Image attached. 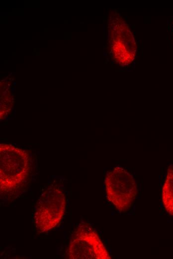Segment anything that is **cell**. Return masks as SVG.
<instances>
[{"label":"cell","mask_w":173,"mask_h":259,"mask_svg":"<svg viewBox=\"0 0 173 259\" xmlns=\"http://www.w3.org/2000/svg\"><path fill=\"white\" fill-rule=\"evenodd\" d=\"M67 254L74 259H110L97 233L86 223L80 224L74 232Z\"/></svg>","instance_id":"277c9868"},{"label":"cell","mask_w":173,"mask_h":259,"mask_svg":"<svg viewBox=\"0 0 173 259\" xmlns=\"http://www.w3.org/2000/svg\"><path fill=\"white\" fill-rule=\"evenodd\" d=\"M108 200L121 212L128 210L133 205L137 193L133 176L121 166L109 171L105 179Z\"/></svg>","instance_id":"3957f363"},{"label":"cell","mask_w":173,"mask_h":259,"mask_svg":"<svg viewBox=\"0 0 173 259\" xmlns=\"http://www.w3.org/2000/svg\"><path fill=\"white\" fill-rule=\"evenodd\" d=\"M162 198L167 213L173 217V165L168 168L162 188Z\"/></svg>","instance_id":"5b68a950"},{"label":"cell","mask_w":173,"mask_h":259,"mask_svg":"<svg viewBox=\"0 0 173 259\" xmlns=\"http://www.w3.org/2000/svg\"><path fill=\"white\" fill-rule=\"evenodd\" d=\"M57 183L54 181L46 187L35 206L34 221L39 232H46L56 227L64 215L66 198Z\"/></svg>","instance_id":"7a4b0ae2"},{"label":"cell","mask_w":173,"mask_h":259,"mask_svg":"<svg viewBox=\"0 0 173 259\" xmlns=\"http://www.w3.org/2000/svg\"><path fill=\"white\" fill-rule=\"evenodd\" d=\"M0 193L16 195L29 180L32 160L25 150L11 144L1 143Z\"/></svg>","instance_id":"6da1fadb"}]
</instances>
